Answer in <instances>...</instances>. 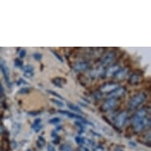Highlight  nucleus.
Returning <instances> with one entry per match:
<instances>
[{
  "label": "nucleus",
  "mask_w": 151,
  "mask_h": 151,
  "mask_svg": "<svg viewBox=\"0 0 151 151\" xmlns=\"http://www.w3.org/2000/svg\"><path fill=\"white\" fill-rule=\"evenodd\" d=\"M131 123L135 131H142L144 128H146L147 125L150 124V118L147 116V111L144 109L138 111L131 119Z\"/></svg>",
  "instance_id": "f257e3e1"
},
{
  "label": "nucleus",
  "mask_w": 151,
  "mask_h": 151,
  "mask_svg": "<svg viewBox=\"0 0 151 151\" xmlns=\"http://www.w3.org/2000/svg\"><path fill=\"white\" fill-rule=\"evenodd\" d=\"M146 96L145 93H139L135 95L134 97H132L128 103V107L130 109H134L135 108L142 104L145 101Z\"/></svg>",
  "instance_id": "f03ea898"
},
{
  "label": "nucleus",
  "mask_w": 151,
  "mask_h": 151,
  "mask_svg": "<svg viewBox=\"0 0 151 151\" xmlns=\"http://www.w3.org/2000/svg\"><path fill=\"white\" fill-rule=\"evenodd\" d=\"M117 104V100L116 98H109L104 102V104L102 105V109L104 111H109V110H111V109H113Z\"/></svg>",
  "instance_id": "7ed1b4c3"
},
{
  "label": "nucleus",
  "mask_w": 151,
  "mask_h": 151,
  "mask_svg": "<svg viewBox=\"0 0 151 151\" xmlns=\"http://www.w3.org/2000/svg\"><path fill=\"white\" fill-rule=\"evenodd\" d=\"M127 119V113L126 111H123L121 113H119L115 119V124L118 127L124 126L125 124Z\"/></svg>",
  "instance_id": "20e7f679"
},
{
  "label": "nucleus",
  "mask_w": 151,
  "mask_h": 151,
  "mask_svg": "<svg viewBox=\"0 0 151 151\" xmlns=\"http://www.w3.org/2000/svg\"><path fill=\"white\" fill-rule=\"evenodd\" d=\"M124 93V89L122 87L119 88H116L113 91L111 92V93L109 94V96L112 98H116V97L121 96L122 94Z\"/></svg>",
  "instance_id": "39448f33"
},
{
  "label": "nucleus",
  "mask_w": 151,
  "mask_h": 151,
  "mask_svg": "<svg viewBox=\"0 0 151 151\" xmlns=\"http://www.w3.org/2000/svg\"><path fill=\"white\" fill-rule=\"evenodd\" d=\"M59 112L61 113V114L66 115L67 116L70 117V118H74V119H83V117L79 116V115L74 114L73 112H70L68 111H64V110H59Z\"/></svg>",
  "instance_id": "423d86ee"
},
{
  "label": "nucleus",
  "mask_w": 151,
  "mask_h": 151,
  "mask_svg": "<svg viewBox=\"0 0 151 151\" xmlns=\"http://www.w3.org/2000/svg\"><path fill=\"white\" fill-rule=\"evenodd\" d=\"M128 72V70L127 68H123V69H119V70H117L116 72V74H114L115 76L117 78H119V79H122L124 78L125 76L127 75V73Z\"/></svg>",
  "instance_id": "0eeeda50"
},
{
  "label": "nucleus",
  "mask_w": 151,
  "mask_h": 151,
  "mask_svg": "<svg viewBox=\"0 0 151 151\" xmlns=\"http://www.w3.org/2000/svg\"><path fill=\"white\" fill-rule=\"evenodd\" d=\"M117 86L116 84H115V83H112V84H107L105 86L101 88V90L104 93H108V92H111L113 91L115 89H116V87Z\"/></svg>",
  "instance_id": "6e6552de"
},
{
  "label": "nucleus",
  "mask_w": 151,
  "mask_h": 151,
  "mask_svg": "<svg viewBox=\"0 0 151 151\" xmlns=\"http://www.w3.org/2000/svg\"><path fill=\"white\" fill-rule=\"evenodd\" d=\"M113 58H114V53H113V52H110L109 54L107 55L104 58V60H103V61L101 62V64L103 65V66H105V65L109 64V63L113 60Z\"/></svg>",
  "instance_id": "1a4fd4ad"
},
{
  "label": "nucleus",
  "mask_w": 151,
  "mask_h": 151,
  "mask_svg": "<svg viewBox=\"0 0 151 151\" xmlns=\"http://www.w3.org/2000/svg\"><path fill=\"white\" fill-rule=\"evenodd\" d=\"M87 67H88V64H87L86 63H78L77 64L74 66V70H82L86 69Z\"/></svg>",
  "instance_id": "9d476101"
},
{
  "label": "nucleus",
  "mask_w": 151,
  "mask_h": 151,
  "mask_svg": "<svg viewBox=\"0 0 151 151\" xmlns=\"http://www.w3.org/2000/svg\"><path fill=\"white\" fill-rule=\"evenodd\" d=\"M139 82V76L137 74H132L130 78H129V82L131 84H137Z\"/></svg>",
  "instance_id": "9b49d317"
},
{
  "label": "nucleus",
  "mask_w": 151,
  "mask_h": 151,
  "mask_svg": "<svg viewBox=\"0 0 151 151\" xmlns=\"http://www.w3.org/2000/svg\"><path fill=\"white\" fill-rule=\"evenodd\" d=\"M67 107H68L70 110H72V111L82 113V110L78 108V106H77V105H75V104H72V103H67Z\"/></svg>",
  "instance_id": "f8f14e48"
},
{
  "label": "nucleus",
  "mask_w": 151,
  "mask_h": 151,
  "mask_svg": "<svg viewBox=\"0 0 151 151\" xmlns=\"http://www.w3.org/2000/svg\"><path fill=\"white\" fill-rule=\"evenodd\" d=\"M1 68L3 70V74H4V76H5V78L6 80V82L8 83H10V77H9V72H8V69L7 67H6V66H1Z\"/></svg>",
  "instance_id": "ddd939ff"
},
{
  "label": "nucleus",
  "mask_w": 151,
  "mask_h": 151,
  "mask_svg": "<svg viewBox=\"0 0 151 151\" xmlns=\"http://www.w3.org/2000/svg\"><path fill=\"white\" fill-rule=\"evenodd\" d=\"M119 67L118 66H113V67H111L110 68H109L108 70V72H107V75H111V74H116V72L117 70H119Z\"/></svg>",
  "instance_id": "4468645a"
},
{
  "label": "nucleus",
  "mask_w": 151,
  "mask_h": 151,
  "mask_svg": "<svg viewBox=\"0 0 151 151\" xmlns=\"http://www.w3.org/2000/svg\"><path fill=\"white\" fill-rule=\"evenodd\" d=\"M47 92L48 93L52 94V95H53V96H55V97H57V98H59V99L60 100H63V97L61 96V95H60V94L58 93H56L55 91H54V90H51V89H47Z\"/></svg>",
  "instance_id": "2eb2a0df"
},
{
  "label": "nucleus",
  "mask_w": 151,
  "mask_h": 151,
  "mask_svg": "<svg viewBox=\"0 0 151 151\" xmlns=\"http://www.w3.org/2000/svg\"><path fill=\"white\" fill-rule=\"evenodd\" d=\"M86 139H85V138H82V137H76L75 138V142H77L78 144H79V145H85L86 144Z\"/></svg>",
  "instance_id": "dca6fc26"
},
{
  "label": "nucleus",
  "mask_w": 151,
  "mask_h": 151,
  "mask_svg": "<svg viewBox=\"0 0 151 151\" xmlns=\"http://www.w3.org/2000/svg\"><path fill=\"white\" fill-rule=\"evenodd\" d=\"M61 82H62V81H60L59 78H55V79H53L52 81V83H53L55 86L59 87V88H63V85L62 83H61Z\"/></svg>",
  "instance_id": "f3484780"
},
{
  "label": "nucleus",
  "mask_w": 151,
  "mask_h": 151,
  "mask_svg": "<svg viewBox=\"0 0 151 151\" xmlns=\"http://www.w3.org/2000/svg\"><path fill=\"white\" fill-rule=\"evenodd\" d=\"M51 101H52V103H54L55 104L58 105L59 107H63V106H64V104H63V102H62L61 101H60V100H56V99H54V98H52V99H51Z\"/></svg>",
  "instance_id": "a211bd4d"
},
{
  "label": "nucleus",
  "mask_w": 151,
  "mask_h": 151,
  "mask_svg": "<svg viewBox=\"0 0 151 151\" xmlns=\"http://www.w3.org/2000/svg\"><path fill=\"white\" fill-rule=\"evenodd\" d=\"M45 144V139H44L42 136L39 137V140H38V142H37V146H39L40 148H41Z\"/></svg>",
  "instance_id": "6ab92c4d"
},
{
  "label": "nucleus",
  "mask_w": 151,
  "mask_h": 151,
  "mask_svg": "<svg viewBox=\"0 0 151 151\" xmlns=\"http://www.w3.org/2000/svg\"><path fill=\"white\" fill-rule=\"evenodd\" d=\"M30 89L29 87H23V88H22V89L19 90V93L20 94H25V93H29Z\"/></svg>",
  "instance_id": "aec40b11"
},
{
  "label": "nucleus",
  "mask_w": 151,
  "mask_h": 151,
  "mask_svg": "<svg viewBox=\"0 0 151 151\" xmlns=\"http://www.w3.org/2000/svg\"><path fill=\"white\" fill-rule=\"evenodd\" d=\"M60 118H58V117H55V118H52V119H50L49 120V124H58V123H60Z\"/></svg>",
  "instance_id": "412c9836"
},
{
  "label": "nucleus",
  "mask_w": 151,
  "mask_h": 151,
  "mask_svg": "<svg viewBox=\"0 0 151 151\" xmlns=\"http://www.w3.org/2000/svg\"><path fill=\"white\" fill-rule=\"evenodd\" d=\"M60 149H61V151H72L71 148L69 146H67V145H63Z\"/></svg>",
  "instance_id": "4be33fe9"
},
{
  "label": "nucleus",
  "mask_w": 151,
  "mask_h": 151,
  "mask_svg": "<svg viewBox=\"0 0 151 151\" xmlns=\"http://www.w3.org/2000/svg\"><path fill=\"white\" fill-rule=\"evenodd\" d=\"M22 62L19 59H16V60H15V66H16V67H22Z\"/></svg>",
  "instance_id": "5701e85b"
},
{
  "label": "nucleus",
  "mask_w": 151,
  "mask_h": 151,
  "mask_svg": "<svg viewBox=\"0 0 151 151\" xmlns=\"http://www.w3.org/2000/svg\"><path fill=\"white\" fill-rule=\"evenodd\" d=\"M40 121H41V119H40V118H39V119H35L34 123H33V124H32V128H35L36 127H37V126H38V125H40Z\"/></svg>",
  "instance_id": "b1692460"
},
{
  "label": "nucleus",
  "mask_w": 151,
  "mask_h": 151,
  "mask_svg": "<svg viewBox=\"0 0 151 151\" xmlns=\"http://www.w3.org/2000/svg\"><path fill=\"white\" fill-rule=\"evenodd\" d=\"M33 58H34L35 60H37V61H39V60H41V58H42V55H41V54H40V53H35V54H33Z\"/></svg>",
  "instance_id": "393cba45"
},
{
  "label": "nucleus",
  "mask_w": 151,
  "mask_h": 151,
  "mask_svg": "<svg viewBox=\"0 0 151 151\" xmlns=\"http://www.w3.org/2000/svg\"><path fill=\"white\" fill-rule=\"evenodd\" d=\"M25 72H33V67L31 65H27L25 67Z\"/></svg>",
  "instance_id": "a878e982"
},
{
  "label": "nucleus",
  "mask_w": 151,
  "mask_h": 151,
  "mask_svg": "<svg viewBox=\"0 0 151 151\" xmlns=\"http://www.w3.org/2000/svg\"><path fill=\"white\" fill-rule=\"evenodd\" d=\"M74 124H75V125H76V126H78L80 128V132H82V131H84V126H83V125H82V124H81L80 122L76 121L75 123H74Z\"/></svg>",
  "instance_id": "bb28decb"
},
{
  "label": "nucleus",
  "mask_w": 151,
  "mask_h": 151,
  "mask_svg": "<svg viewBox=\"0 0 151 151\" xmlns=\"http://www.w3.org/2000/svg\"><path fill=\"white\" fill-rule=\"evenodd\" d=\"M52 53H53V54H54L55 56L57 58L58 60H60V62H62V63L63 62V59H62V57H61V56H60V55L58 54V53H56V52H54V51H52Z\"/></svg>",
  "instance_id": "cd10ccee"
},
{
  "label": "nucleus",
  "mask_w": 151,
  "mask_h": 151,
  "mask_svg": "<svg viewBox=\"0 0 151 151\" xmlns=\"http://www.w3.org/2000/svg\"><path fill=\"white\" fill-rule=\"evenodd\" d=\"M47 151H55L54 146H52V144H48L47 145Z\"/></svg>",
  "instance_id": "c85d7f7f"
},
{
  "label": "nucleus",
  "mask_w": 151,
  "mask_h": 151,
  "mask_svg": "<svg viewBox=\"0 0 151 151\" xmlns=\"http://www.w3.org/2000/svg\"><path fill=\"white\" fill-rule=\"evenodd\" d=\"M20 57L21 58H23V57H25V55H26V51L25 50H22V51H20Z\"/></svg>",
  "instance_id": "c756f323"
},
{
  "label": "nucleus",
  "mask_w": 151,
  "mask_h": 151,
  "mask_svg": "<svg viewBox=\"0 0 151 151\" xmlns=\"http://www.w3.org/2000/svg\"><path fill=\"white\" fill-rule=\"evenodd\" d=\"M42 128V126H41V125H38V126L37 127H35V128H33L35 130V131H36V132H39V131H40V129Z\"/></svg>",
  "instance_id": "7c9ffc66"
},
{
  "label": "nucleus",
  "mask_w": 151,
  "mask_h": 151,
  "mask_svg": "<svg viewBox=\"0 0 151 151\" xmlns=\"http://www.w3.org/2000/svg\"><path fill=\"white\" fill-rule=\"evenodd\" d=\"M82 121H83V123H85V124H89V125H90V126H92V127H93L94 125H93V123H91V122L90 121H88V120H86V119H82Z\"/></svg>",
  "instance_id": "2f4dec72"
},
{
  "label": "nucleus",
  "mask_w": 151,
  "mask_h": 151,
  "mask_svg": "<svg viewBox=\"0 0 151 151\" xmlns=\"http://www.w3.org/2000/svg\"><path fill=\"white\" fill-rule=\"evenodd\" d=\"M40 111H30V112H29V114L31 115V116H37V115H39L40 114Z\"/></svg>",
  "instance_id": "473e14b6"
},
{
  "label": "nucleus",
  "mask_w": 151,
  "mask_h": 151,
  "mask_svg": "<svg viewBox=\"0 0 151 151\" xmlns=\"http://www.w3.org/2000/svg\"><path fill=\"white\" fill-rule=\"evenodd\" d=\"M22 83H25V84L26 82H24V80H23V79H20V80H19V82H17V85L19 86V85H22Z\"/></svg>",
  "instance_id": "72a5a7b5"
},
{
  "label": "nucleus",
  "mask_w": 151,
  "mask_h": 151,
  "mask_svg": "<svg viewBox=\"0 0 151 151\" xmlns=\"http://www.w3.org/2000/svg\"><path fill=\"white\" fill-rule=\"evenodd\" d=\"M115 151H124V150H123V149L119 148V147H116V150H115Z\"/></svg>",
  "instance_id": "f704fd0d"
},
{
  "label": "nucleus",
  "mask_w": 151,
  "mask_h": 151,
  "mask_svg": "<svg viewBox=\"0 0 151 151\" xmlns=\"http://www.w3.org/2000/svg\"><path fill=\"white\" fill-rule=\"evenodd\" d=\"M130 144H131V146H136V145H135V143H134V142H130Z\"/></svg>",
  "instance_id": "c9c22d12"
}]
</instances>
